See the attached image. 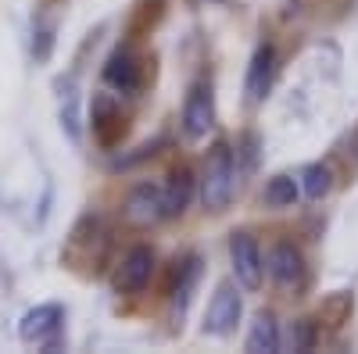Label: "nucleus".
Returning a JSON list of instances; mask_svg holds the SVG:
<instances>
[{"instance_id":"obj_11","label":"nucleus","mask_w":358,"mask_h":354,"mask_svg":"<svg viewBox=\"0 0 358 354\" xmlns=\"http://www.w3.org/2000/svg\"><path fill=\"white\" fill-rule=\"evenodd\" d=\"M194 200V172L190 168H176L165 183V204H169V219L183 215Z\"/></svg>"},{"instance_id":"obj_7","label":"nucleus","mask_w":358,"mask_h":354,"mask_svg":"<svg viewBox=\"0 0 358 354\" xmlns=\"http://www.w3.org/2000/svg\"><path fill=\"white\" fill-rule=\"evenodd\" d=\"M151 272H155V251L151 247H133L122 265H118V272H115V290L118 293H140L147 283H151Z\"/></svg>"},{"instance_id":"obj_4","label":"nucleus","mask_w":358,"mask_h":354,"mask_svg":"<svg viewBox=\"0 0 358 354\" xmlns=\"http://www.w3.org/2000/svg\"><path fill=\"white\" fill-rule=\"evenodd\" d=\"M229 258H233L236 283L248 286V290H258V286H262V272H265V261H262V251H258V244H255L251 233H233Z\"/></svg>"},{"instance_id":"obj_2","label":"nucleus","mask_w":358,"mask_h":354,"mask_svg":"<svg viewBox=\"0 0 358 354\" xmlns=\"http://www.w3.org/2000/svg\"><path fill=\"white\" fill-rule=\"evenodd\" d=\"M215 122V97H212V82L208 79H197L187 94V104H183V133L190 140H201Z\"/></svg>"},{"instance_id":"obj_10","label":"nucleus","mask_w":358,"mask_h":354,"mask_svg":"<svg viewBox=\"0 0 358 354\" xmlns=\"http://www.w3.org/2000/svg\"><path fill=\"white\" fill-rule=\"evenodd\" d=\"M104 82L111 86V90H118V94H133L136 90V86H140V65H136L133 50H115L108 57Z\"/></svg>"},{"instance_id":"obj_12","label":"nucleus","mask_w":358,"mask_h":354,"mask_svg":"<svg viewBox=\"0 0 358 354\" xmlns=\"http://www.w3.org/2000/svg\"><path fill=\"white\" fill-rule=\"evenodd\" d=\"M248 351H255V354H273V351H280V326H276L273 315H258V318H255V326H251V333H248Z\"/></svg>"},{"instance_id":"obj_5","label":"nucleus","mask_w":358,"mask_h":354,"mask_svg":"<svg viewBox=\"0 0 358 354\" xmlns=\"http://www.w3.org/2000/svg\"><path fill=\"white\" fill-rule=\"evenodd\" d=\"M244 315V301L241 293H236L229 283H222L215 290L212 304H208V315H204V333H215V337H226L236 330V322H241Z\"/></svg>"},{"instance_id":"obj_3","label":"nucleus","mask_w":358,"mask_h":354,"mask_svg":"<svg viewBox=\"0 0 358 354\" xmlns=\"http://www.w3.org/2000/svg\"><path fill=\"white\" fill-rule=\"evenodd\" d=\"M169 219V204H165V186L158 183H140L126 197V222L129 226H155Z\"/></svg>"},{"instance_id":"obj_13","label":"nucleus","mask_w":358,"mask_h":354,"mask_svg":"<svg viewBox=\"0 0 358 354\" xmlns=\"http://www.w3.org/2000/svg\"><path fill=\"white\" fill-rule=\"evenodd\" d=\"M301 186H305V197L308 200H322L326 193H330V186H334V175H330V168H326V165H308L301 172Z\"/></svg>"},{"instance_id":"obj_8","label":"nucleus","mask_w":358,"mask_h":354,"mask_svg":"<svg viewBox=\"0 0 358 354\" xmlns=\"http://www.w3.org/2000/svg\"><path fill=\"white\" fill-rule=\"evenodd\" d=\"M268 276H273V283L280 290H297L305 283V258L301 251H297L294 244H276L273 251H268Z\"/></svg>"},{"instance_id":"obj_15","label":"nucleus","mask_w":358,"mask_h":354,"mask_svg":"<svg viewBox=\"0 0 358 354\" xmlns=\"http://www.w3.org/2000/svg\"><path fill=\"white\" fill-rule=\"evenodd\" d=\"M312 344H315V326H312L308 318L297 322V340H294V347H297V351H308Z\"/></svg>"},{"instance_id":"obj_1","label":"nucleus","mask_w":358,"mask_h":354,"mask_svg":"<svg viewBox=\"0 0 358 354\" xmlns=\"http://www.w3.org/2000/svg\"><path fill=\"white\" fill-rule=\"evenodd\" d=\"M236 186V161L229 143H215L204 158V175H201V200L208 212H222Z\"/></svg>"},{"instance_id":"obj_6","label":"nucleus","mask_w":358,"mask_h":354,"mask_svg":"<svg viewBox=\"0 0 358 354\" xmlns=\"http://www.w3.org/2000/svg\"><path fill=\"white\" fill-rule=\"evenodd\" d=\"M62 318H65V315H62V308H57V304H40V308H33V311H25L18 333H22L25 344L54 347V344H57V333H62Z\"/></svg>"},{"instance_id":"obj_14","label":"nucleus","mask_w":358,"mask_h":354,"mask_svg":"<svg viewBox=\"0 0 358 354\" xmlns=\"http://www.w3.org/2000/svg\"><path fill=\"white\" fill-rule=\"evenodd\" d=\"M265 200L273 204V208H290V204L297 200V183L290 179V175H276V179L265 186Z\"/></svg>"},{"instance_id":"obj_9","label":"nucleus","mask_w":358,"mask_h":354,"mask_svg":"<svg viewBox=\"0 0 358 354\" xmlns=\"http://www.w3.org/2000/svg\"><path fill=\"white\" fill-rule=\"evenodd\" d=\"M273 75H276V50L273 43H262L251 57V68H248V101H262L273 86Z\"/></svg>"}]
</instances>
